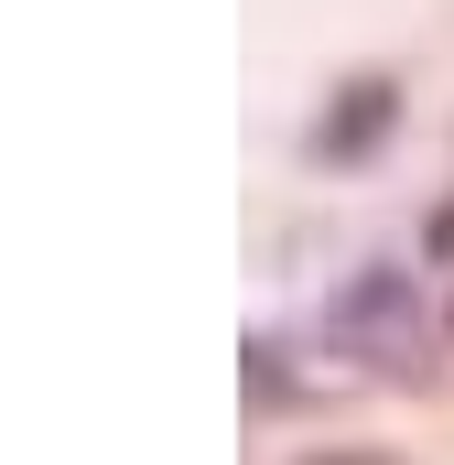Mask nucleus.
Wrapping results in <instances>:
<instances>
[{
    "instance_id": "nucleus-1",
    "label": "nucleus",
    "mask_w": 454,
    "mask_h": 465,
    "mask_svg": "<svg viewBox=\"0 0 454 465\" xmlns=\"http://www.w3.org/2000/svg\"><path fill=\"white\" fill-rule=\"evenodd\" d=\"M314 347H336L346 368H368V379H422V368H433V325H422L411 271H400V260L346 271L336 292H325V314H314Z\"/></svg>"
},
{
    "instance_id": "nucleus-2",
    "label": "nucleus",
    "mask_w": 454,
    "mask_h": 465,
    "mask_svg": "<svg viewBox=\"0 0 454 465\" xmlns=\"http://www.w3.org/2000/svg\"><path fill=\"white\" fill-rule=\"evenodd\" d=\"M390 119H400V76H346L336 109L303 130V152H314V163H357V152H368Z\"/></svg>"
},
{
    "instance_id": "nucleus-3",
    "label": "nucleus",
    "mask_w": 454,
    "mask_h": 465,
    "mask_svg": "<svg viewBox=\"0 0 454 465\" xmlns=\"http://www.w3.org/2000/svg\"><path fill=\"white\" fill-rule=\"evenodd\" d=\"M303 465H400V455H368V444H325V455H303Z\"/></svg>"
}]
</instances>
